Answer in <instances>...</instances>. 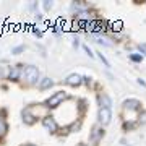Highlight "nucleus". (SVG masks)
Listing matches in <instances>:
<instances>
[{"instance_id":"4468645a","label":"nucleus","mask_w":146,"mask_h":146,"mask_svg":"<svg viewBox=\"0 0 146 146\" xmlns=\"http://www.w3.org/2000/svg\"><path fill=\"white\" fill-rule=\"evenodd\" d=\"M110 26H112V31H120L122 29V21H114V23H110Z\"/></svg>"},{"instance_id":"ddd939ff","label":"nucleus","mask_w":146,"mask_h":146,"mask_svg":"<svg viewBox=\"0 0 146 146\" xmlns=\"http://www.w3.org/2000/svg\"><path fill=\"white\" fill-rule=\"evenodd\" d=\"M8 130V127H7V122L3 119H0V136H3Z\"/></svg>"},{"instance_id":"9d476101","label":"nucleus","mask_w":146,"mask_h":146,"mask_svg":"<svg viewBox=\"0 0 146 146\" xmlns=\"http://www.w3.org/2000/svg\"><path fill=\"white\" fill-rule=\"evenodd\" d=\"M54 86V81L50 78H42L41 81H39V89L41 91H44V89H49Z\"/></svg>"},{"instance_id":"7ed1b4c3","label":"nucleus","mask_w":146,"mask_h":146,"mask_svg":"<svg viewBox=\"0 0 146 146\" xmlns=\"http://www.w3.org/2000/svg\"><path fill=\"white\" fill-rule=\"evenodd\" d=\"M42 125H44V128H46V130L50 131V133H55V131L58 130L57 122H55V119H54L52 115H47V117H44V119H42Z\"/></svg>"},{"instance_id":"f8f14e48","label":"nucleus","mask_w":146,"mask_h":146,"mask_svg":"<svg viewBox=\"0 0 146 146\" xmlns=\"http://www.w3.org/2000/svg\"><path fill=\"white\" fill-rule=\"evenodd\" d=\"M94 37H96V42H99V44H104V46H107V47L112 46V44L109 42V39H107V37L99 36V34H94Z\"/></svg>"},{"instance_id":"dca6fc26","label":"nucleus","mask_w":146,"mask_h":146,"mask_svg":"<svg viewBox=\"0 0 146 146\" xmlns=\"http://www.w3.org/2000/svg\"><path fill=\"white\" fill-rule=\"evenodd\" d=\"M96 54H98V57H99V58H101V62L104 63L106 67H110V63H109V60H107V58H106V57H104V55H102V54H101V52H96Z\"/></svg>"},{"instance_id":"f257e3e1","label":"nucleus","mask_w":146,"mask_h":146,"mask_svg":"<svg viewBox=\"0 0 146 146\" xmlns=\"http://www.w3.org/2000/svg\"><path fill=\"white\" fill-rule=\"evenodd\" d=\"M68 98V94L65 93V91H57L55 94H52L49 99L46 101V106L47 109H55V107H58V106L62 104L63 101Z\"/></svg>"},{"instance_id":"6ab92c4d","label":"nucleus","mask_w":146,"mask_h":146,"mask_svg":"<svg viewBox=\"0 0 146 146\" xmlns=\"http://www.w3.org/2000/svg\"><path fill=\"white\" fill-rule=\"evenodd\" d=\"M83 49H84V52L88 54L89 57H94V54H93V52H91V49H89V47H88V46H86V44H84V46H83Z\"/></svg>"},{"instance_id":"1a4fd4ad","label":"nucleus","mask_w":146,"mask_h":146,"mask_svg":"<svg viewBox=\"0 0 146 146\" xmlns=\"http://www.w3.org/2000/svg\"><path fill=\"white\" fill-rule=\"evenodd\" d=\"M23 120L26 122L28 125H31V123H34V120H36V119H34V115L31 114V110L28 109V107H26L25 110H23Z\"/></svg>"},{"instance_id":"412c9836","label":"nucleus","mask_w":146,"mask_h":146,"mask_svg":"<svg viewBox=\"0 0 146 146\" xmlns=\"http://www.w3.org/2000/svg\"><path fill=\"white\" fill-rule=\"evenodd\" d=\"M138 84H141V86H143V88H146V81H145V80L138 78Z\"/></svg>"},{"instance_id":"6e6552de","label":"nucleus","mask_w":146,"mask_h":146,"mask_svg":"<svg viewBox=\"0 0 146 146\" xmlns=\"http://www.w3.org/2000/svg\"><path fill=\"white\" fill-rule=\"evenodd\" d=\"M23 73H25V70L21 68V65H16V67H11L8 78H10L11 81H18V80H20V76L23 75Z\"/></svg>"},{"instance_id":"5701e85b","label":"nucleus","mask_w":146,"mask_h":146,"mask_svg":"<svg viewBox=\"0 0 146 146\" xmlns=\"http://www.w3.org/2000/svg\"><path fill=\"white\" fill-rule=\"evenodd\" d=\"M36 20H37V21H41V20H42V16H41V13H37V11H36Z\"/></svg>"},{"instance_id":"f3484780","label":"nucleus","mask_w":146,"mask_h":146,"mask_svg":"<svg viewBox=\"0 0 146 146\" xmlns=\"http://www.w3.org/2000/svg\"><path fill=\"white\" fill-rule=\"evenodd\" d=\"M25 49H26L25 46H16V47H13V49H11V54H20V52H23Z\"/></svg>"},{"instance_id":"423d86ee","label":"nucleus","mask_w":146,"mask_h":146,"mask_svg":"<svg viewBox=\"0 0 146 146\" xmlns=\"http://www.w3.org/2000/svg\"><path fill=\"white\" fill-rule=\"evenodd\" d=\"M98 102H99L101 109H110V106H112V101H110V98L106 93L98 96Z\"/></svg>"},{"instance_id":"4be33fe9","label":"nucleus","mask_w":146,"mask_h":146,"mask_svg":"<svg viewBox=\"0 0 146 146\" xmlns=\"http://www.w3.org/2000/svg\"><path fill=\"white\" fill-rule=\"evenodd\" d=\"M140 50L145 52V55H146V44H140Z\"/></svg>"},{"instance_id":"a211bd4d","label":"nucleus","mask_w":146,"mask_h":146,"mask_svg":"<svg viewBox=\"0 0 146 146\" xmlns=\"http://www.w3.org/2000/svg\"><path fill=\"white\" fill-rule=\"evenodd\" d=\"M42 7H44V10H46V11H49L54 7V3H52V2H49V0H46V2L42 3Z\"/></svg>"},{"instance_id":"39448f33","label":"nucleus","mask_w":146,"mask_h":146,"mask_svg":"<svg viewBox=\"0 0 146 146\" xmlns=\"http://www.w3.org/2000/svg\"><path fill=\"white\" fill-rule=\"evenodd\" d=\"M65 83H67L68 86H80V84L83 83V76L78 75V73H72V75H68L67 76Z\"/></svg>"},{"instance_id":"20e7f679","label":"nucleus","mask_w":146,"mask_h":146,"mask_svg":"<svg viewBox=\"0 0 146 146\" xmlns=\"http://www.w3.org/2000/svg\"><path fill=\"white\" fill-rule=\"evenodd\" d=\"M110 117H112V112L110 109H101L99 107V114H98V119H99L101 125H107L110 122Z\"/></svg>"},{"instance_id":"aec40b11","label":"nucleus","mask_w":146,"mask_h":146,"mask_svg":"<svg viewBox=\"0 0 146 146\" xmlns=\"http://www.w3.org/2000/svg\"><path fill=\"white\" fill-rule=\"evenodd\" d=\"M33 33H34V34H36V36H39V37L42 36V33H41V29H37V28H34V29H33Z\"/></svg>"},{"instance_id":"f03ea898","label":"nucleus","mask_w":146,"mask_h":146,"mask_svg":"<svg viewBox=\"0 0 146 146\" xmlns=\"http://www.w3.org/2000/svg\"><path fill=\"white\" fill-rule=\"evenodd\" d=\"M23 76L26 78L28 84H36L37 81H41V80H39V70H37L36 67H33V65H29V67L25 68Z\"/></svg>"},{"instance_id":"0eeeda50","label":"nucleus","mask_w":146,"mask_h":146,"mask_svg":"<svg viewBox=\"0 0 146 146\" xmlns=\"http://www.w3.org/2000/svg\"><path fill=\"white\" fill-rule=\"evenodd\" d=\"M123 109L127 110H140L141 109V102L138 99H127L123 102Z\"/></svg>"},{"instance_id":"2eb2a0df","label":"nucleus","mask_w":146,"mask_h":146,"mask_svg":"<svg viewBox=\"0 0 146 146\" xmlns=\"http://www.w3.org/2000/svg\"><path fill=\"white\" fill-rule=\"evenodd\" d=\"M130 60H133V62H141L143 60V55L141 54H130Z\"/></svg>"},{"instance_id":"b1692460","label":"nucleus","mask_w":146,"mask_h":146,"mask_svg":"<svg viewBox=\"0 0 146 146\" xmlns=\"http://www.w3.org/2000/svg\"><path fill=\"white\" fill-rule=\"evenodd\" d=\"M26 146H34V145H26Z\"/></svg>"},{"instance_id":"9b49d317","label":"nucleus","mask_w":146,"mask_h":146,"mask_svg":"<svg viewBox=\"0 0 146 146\" xmlns=\"http://www.w3.org/2000/svg\"><path fill=\"white\" fill-rule=\"evenodd\" d=\"M102 136H104V130H102V128H99V127H96V128L93 130V133H91V140L98 141L99 138H102Z\"/></svg>"}]
</instances>
